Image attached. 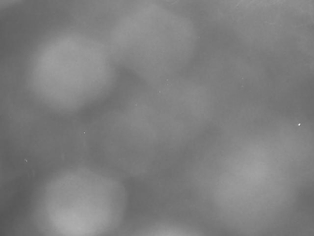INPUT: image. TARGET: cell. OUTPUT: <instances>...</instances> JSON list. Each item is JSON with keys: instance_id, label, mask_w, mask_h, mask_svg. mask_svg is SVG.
<instances>
[{"instance_id": "obj_1", "label": "cell", "mask_w": 314, "mask_h": 236, "mask_svg": "<svg viewBox=\"0 0 314 236\" xmlns=\"http://www.w3.org/2000/svg\"><path fill=\"white\" fill-rule=\"evenodd\" d=\"M104 177L85 168L52 177L38 200L44 232L67 235L105 231L114 204Z\"/></svg>"}]
</instances>
